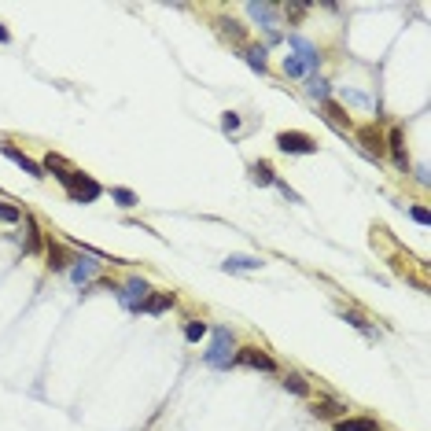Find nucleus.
<instances>
[{
  "mask_svg": "<svg viewBox=\"0 0 431 431\" xmlns=\"http://www.w3.org/2000/svg\"><path fill=\"white\" fill-rule=\"evenodd\" d=\"M207 332H210L207 321H196V317H192L188 325H185V339H188V343H199V339H207Z\"/></svg>",
  "mask_w": 431,
  "mask_h": 431,
  "instance_id": "nucleus-25",
  "label": "nucleus"
},
{
  "mask_svg": "<svg viewBox=\"0 0 431 431\" xmlns=\"http://www.w3.org/2000/svg\"><path fill=\"white\" fill-rule=\"evenodd\" d=\"M19 221H23V210L0 199V225H19Z\"/></svg>",
  "mask_w": 431,
  "mask_h": 431,
  "instance_id": "nucleus-28",
  "label": "nucleus"
},
{
  "mask_svg": "<svg viewBox=\"0 0 431 431\" xmlns=\"http://www.w3.org/2000/svg\"><path fill=\"white\" fill-rule=\"evenodd\" d=\"M174 303H177V295H174V292H148L144 306H140V314L159 317V314H166V310H174Z\"/></svg>",
  "mask_w": 431,
  "mask_h": 431,
  "instance_id": "nucleus-12",
  "label": "nucleus"
},
{
  "mask_svg": "<svg viewBox=\"0 0 431 431\" xmlns=\"http://www.w3.org/2000/svg\"><path fill=\"white\" fill-rule=\"evenodd\" d=\"M221 129H225V133H236V129H240V114H236V111H225V114H221Z\"/></svg>",
  "mask_w": 431,
  "mask_h": 431,
  "instance_id": "nucleus-30",
  "label": "nucleus"
},
{
  "mask_svg": "<svg viewBox=\"0 0 431 431\" xmlns=\"http://www.w3.org/2000/svg\"><path fill=\"white\" fill-rule=\"evenodd\" d=\"M284 74H288V78H310L299 56H284Z\"/></svg>",
  "mask_w": 431,
  "mask_h": 431,
  "instance_id": "nucleus-29",
  "label": "nucleus"
},
{
  "mask_svg": "<svg viewBox=\"0 0 431 431\" xmlns=\"http://www.w3.org/2000/svg\"><path fill=\"white\" fill-rule=\"evenodd\" d=\"M332 431H380V420L372 417H343L332 424Z\"/></svg>",
  "mask_w": 431,
  "mask_h": 431,
  "instance_id": "nucleus-15",
  "label": "nucleus"
},
{
  "mask_svg": "<svg viewBox=\"0 0 431 431\" xmlns=\"http://www.w3.org/2000/svg\"><path fill=\"white\" fill-rule=\"evenodd\" d=\"M310 413H314L317 420H343V417H347V405L332 402V398H317V402L310 405Z\"/></svg>",
  "mask_w": 431,
  "mask_h": 431,
  "instance_id": "nucleus-13",
  "label": "nucleus"
},
{
  "mask_svg": "<svg viewBox=\"0 0 431 431\" xmlns=\"http://www.w3.org/2000/svg\"><path fill=\"white\" fill-rule=\"evenodd\" d=\"M221 34L229 37V41H236V45H247V26L243 23H236V19H221Z\"/></svg>",
  "mask_w": 431,
  "mask_h": 431,
  "instance_id": "nucleus-20",
  "label": "nucleus"
},
{
  "mask_svg": "<svg viewBox=\"0 0 431 431\" xmlns=\"http://www.w3.org/2000/svg\"><path fill=\"white\" fill-rule=\"evenodd\" d=\"M280 383H284V391H292V394H299V398H310V383H306L299 372H288Z\"/></svg>",
  "mask_w": 431,
  "mask_h": 431,
  "instance_id": "nucleus-22",
  "label": "nucleus"
},
{
  "mask_svg": "<svg viewBox=\"0 0 431 431\" xmlns=\"http://www.w3.org/2000/svg\"><path fill=\"white\" fill-rule=\"evenodd\" d=\"M321 107H325V114H328V118H332V122H336L339 129H347V126H350V114H347V111H343V107H339L336 100H325V103H321Z\"/></svg>",
  "mask_w": 431,
  "mask_h": 431,
  "instance_id": "nucleus-24",
  "label": "nucleus"
},
{
  "mask_svg": "<svg viewBox=\"0 0 431 431\" xmlns=\"http://www.w3.org/2000/svg\"><path fill=\"white\" fill-rule=\"evenodd\" d=\"M358 144H361L369 155H376V159L383 155V133H380L376 126H361V129H358Z\"/></svg>",
  "mask_w": 431,
  "mask_h": 431,
  "instance_id": "nucleus-14",
  "label": "nucleus"
},
{
  "mask_svg": "<svg viewBox=\"0 0 431 431\" xmlns=\"http://www.w3.org/2000/svg\"><path fill=\"white\" fill-rule=\"evenodd\" d=\"M67 273H70L74 284H81V292H85V288H89L96 277H100V262H92V258H81V254H78V258H74V265L67 269Z\"/></svg>",
  "mask_w": 431,
  "mask_h": 431,
  "instance_id": "nucleus-8",
  "label": "nucleus"
},
{
  "mask_svg": "<svg viewBox=\"0 0 431 431\" xmlns=\"http://www.w3.org/2000/svg\"><path fill=\"white\" fill-rule=\"evenodd\" d=\"M148 292H152V288H148V280H140V277H129L126 284H118V303H122L129 314H140V306H144V299H148Z\"/></svg>",
  "mask_w": 431,
  "mask_h": 431,
  "instance_id": "nucleus-4",
  "label": "nucleus"
},
{
  "mask_svg": "<svg viewBox=\"0 0 431 431\" xmlns=\"http://www.w3.org/2000/svg\"><path fill=\"white\" fill-rule=\"evenodd\" d=\"M111 199L118 203V207H122V210H133L137 207V192H129V188H111Z\"/></svg>",
  "mask_w": 431,
  "mask_h": 431,
  "instance_id": "nucleus-26",
  "label": "nucleus"
},
{
  "mask_svg": "<svg viewBox=\"0 0 431 431\" xmlns=\"http://www.w3.org/2000/svg\"><path fill=\"white\" fill-rule=\"evenodd\" d=\"M243 59L251 63L258 74H265V45H247L243 48Z\"/></svg>",
  "mask_w": 431,
  "mask_h": 431,
  "instance_id": "nucleus-23",
  "label": "nucleus"
},
{
  "mask_svg": "<svg viewBox=\"0 0 431 431\" xmlns=\"http://www.w3.org/2000/svg\"><path fill=\"white\" fill-rule=\"evenodd\" d=\"M409 218H413L417 225H431V214L424 207H409Z\"/></svg>",
  "mask_w": 431,
  "mask_h": 431,
  "instance_id": "nucleus-31",
  "label": "nucleus"
},
{
  "mask_svg": "<svg viewBox=\"0 0 431 431\" xmlns=\"http://www.w3.org/2000/svg\"><path fill=\"white\" fill-rule=\"evenodd\" d=\"M288 45L299 52V59H303L306 74H317V67H321V52H317V45H310V41H306V37H299V34L288 37Z\"/></svg>",
  "mask_w": 431,
  "mask_h": 431,
  "instance_id": "nucleus-10",
  "label": "nucleus"
},
{
  "mask_svg": "<svg viewBox=\"0 0 431 431\" xmlns=\"http://www.w3.org/2000/svg\"><path fill=\"white\" fill-rule=\"evenodd\" d=\"M251 181H254V185H262V188H269L277 181V174H273V166H269L265 159H258V163H251Z\"/></svg>",
  "mask_w": 431,
  "mask_h": 431,
  "instance_id": "nucleus-19",
  "label": "nucleus"
},
{
  "mask_svg": "<svg viewBox=\"0 0 431 431\" xmlns=\"http://www.w3.org/2000/svg\"><path fill=\"white\" fill-rule=\"evenodd\" d=\"M23 221H26V251L30 254H37L41 247H45V236H41V225L30 218V214H23Z\"/></svg>",
  "mask_w": 431,
  "mask_h": 431,
  "instance_id": "nucleus-18",
  "label": "nucleus"
},
{
  "mask_svg": "<svg viewBox=\"0 0 431 431\" xmlns=\"http://www.w3.org/2000/svg\"><path fill=\"white\" fill-rule=\"evenodd\" d=\"M339 317H343V321H347V325H350V328H358V332H361V336H369V339L376 336V328H372V325H369V321H365L361 314H354V310H339Z\"/></svg>",
  "mask_w": 431,
  "mask_h": 431,
  "instance_id": "nucleus-21",
  "label": "nucleus"
},
{
  "mask_svg": "<svg viewBox=\"0 0 431 431\" xmlns=\"http://www.w3.org/2000/svg\"><path fill=\"white\" fill-rule=\"evenodd\" d=\"M45 254H48V269H52V273H67V269L74 265L70 247H63L59 240H45Z\"/></svg>",
  "mask_w": 431,
  "mask_h": 431,
  "instance_id": "nucleus-9",
  "label": "nucleus"
},
{
  "mask_svg": "<svg viewBox=\"0 0 431 431\" xmlns=\"http://www.w3.org/2000/svg\"><path fill=\"white\" fill-rule=\"evenodd\" d=\"M225 273H251V269H262V258H247V254H229L221 262Z\"/></svg>",
  "mask_w": 431,
  "mask_h": 431,
  "instance_id": "nucleus-16",
  "label": "nucleus"
},
{
  "mask_svg": "<svg viewBox=\"0 0 431 431\" xmlns=\"http://www.w3.org/2000/svg\"><path fill=\"white\" fill-rule=\"evenodd\" d=\"M306 96L317 100V103H325V100H332V89H328V81L321 78V74H310L306 78Z\"/></svg>",
  "mask_w": 431,
  "mask_h": 431,
  "instance_id": "nucleus-17",
  "label": "nucleus"
},
{
  "mask_svg": "<svg viewBox=\"0 0 431 431\" xmlns=\"http://www.w3.org/2000/svg\"><path fill=\"white\" fill-rule=\"evenodd\" d=\"M41 166H45V177L52 174L63 188H67V196H70L74 203H96V199L103 196V185H100V181H92L89 174H85V170L67 166V159L56 155V152H48Z\"/></svg>",
  "mask_w": 431,
  "mask_h": 431,
  "instance_id": "nucleus-1",
  "label": "nucleus"
},
{
  "mask_svg": "<svg viewBox=\"0 0 431 431\" xmlns=\"http://www.w3.org/2000/svg\"><path fill=\"white\" fill-rule=\"evenodd\" d=\"M277 152L284 155H317V140L303 133V129H284L277 133Z\"/></svg>",
  "mask_w": 431,
  "mask_h": 431,
  "instance_id": "nucleus-3",
  "label": "nucleus"
},
{
  "mask_svg": "<svg viewBox=\"0 0 431 431\" xmlns=\"http://www.w3.org/2000/svg\"><path fill=\"white\" fill-rule=\"evenodd\" d=\"M232 354H236V339L229 328H214V343L210 350L203 354V361L210 365V369H229L232 365Z\"/></svg>",
  "mask_w": 431,
  "mask_h": 431,
  "instance_id": "nucleus-2",
  "label": "nucleus"
},
{
  "mask_svg": "<svg viewBox=\"0 0 431 431\" xmlns=\"http://www.w3.org/2000/svg\"><path fill=\"white\" fill-rule=\"evenodd\" d=\"M232 365H240V369H258V372H277L280 369V365L269 358L262 347H236Z\"/></svg>",
  "mask_w": 431,
  "mask_h": 431,
  "instance_id": "nucleus-5",
  "label": "nucleus"
},
{
  "mask_svg": "<svg viewBox=\"0 0 431 431\" xmlns=\"http://www.w3.org/2000/svg\"><path fill=\"white\" fill-rule=\"evenodd\" d=\"M383 152H391V159H394V166L402 170V174H409V152H405V133L402 129H387L383 133Z\"/></svg>",
  "mask_w": 431,
  "mask_h": 431,
  "instance_id": "nucleus-6",
  "label": "nucleus"
},
{
  "mask_svg": "<svg viewBox=\"0 0 431 431\" xmlns=\"http://www.w3.org/2000/svg\"><path fill=\"white\" fill-rule=\"evenodd\" d=\"M0 155H4V159H12V163H15L19 170H26V174L34 177V181H41V177H45V166H41V163H34V159H30L26 152H19L15 144H0Z\"/></svg>",
  "mask_w": 431,
  "mask_h": 431,
  "instance_id": "nucleus-7",
  "label": "nucleus"
},
{
  "mask_svg": "<svg viewBox=\"0 0 431 431\" xmlns=\"http://www.w3.org/2000/svg\"><path fill=\"white\" fill-rule=\"evenodd\" d=\"M0 41H4V45H8V41H12V34H8L4 26H0Z\"/></svg>",
  "mask_w": 431,
  "mask_h": 431,
  "instance_id": "nucleus-32",
  "label": "nucleus"
},
{
  "mask_svg": "<svg viewBox=\"0 0 431 431\" xmlns=\"http://www.w3.org/2000/svg\"><path fill=\"white\" fill-rule=\"evenodd\" d=\"M280 12L288 15V23H303V15L310 12V4H295V0H288V4H280Z\"/></svg>",
  "mask_w": 431,
  "mask_h": 431,
  "instance_id": "nucleus-27",
  "label": "nucleus"
},
{
  "mask_svg": "<svg viewBox=\"0 0 431 431\" xmlns=\"http://www.w3.org/2000/svg\"><path fill=\"white\" fill-rule=\"evenodd\" d=\"M247 15H251L269 37H277V15H280L277 4H247Z\"/></svg>",
  "mask_w": 431,
  "mask_h": 431,
  "instance_id": "nucleus-11",
  "label": "nucleus"
}]
</instances>
